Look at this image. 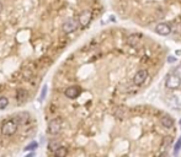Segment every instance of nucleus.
Returning <instances> with one entry per match:
<instances>
[{
  "mask_svg": "<svg viewBox=\"0 0 181 157\" xmlns=\"http://www.w3.org/2000/svg\"><path fill=\"white\" fill-rule=\"evenodd\" d=\"M60 147V144H59V141H57V140H52V141H49L48 142V150L51 151V152H54L57 149H59Z\"/></svg>",
  "mask_w": 181,
  "mask_h": 157,
  "instance_id": "nucleus-13",
  "label": "nucleus"
},
{
  "mask_svg": "<svg viewBox=\"0 0 181 157\" xmlns=\"http://www.w3.org/2000/svg\"><path fill=\"white\" fill-rule=\"evenodd\" d=\"M148 77V71L145 69H140L136 72V75L133 76V83L137 86H140V85H143L144 81L147 80Z\"/></svg>",
  "mask_w": 181,
  "mask_h": 157,
  "instance_id": "nucleus-6",
  "label": "nucleus"
},
{
  "mask_svg": "<svg viewBox=\"0 0 181 157\" xmlns=\"http://www.w3.org/2000/svg\"><path fill=\"white\" fill-rule=\"evenodd\" d=\"M17 128H19V124L16 123V120H13V119L5 120L1 125V134L4 136H13L17 131Z\"/></svg>",
  "mask_w": 181,
  "mask_h": 157,
  "instance_id": "nucleus-1",
  "label": "nucleus"
},
{
  "mask_svg": "<svg viewBox=\"0 0 181 157\" xmlns=\"http://www.w3.org/2000/svg\"><path fill=\"white\" fill-rule=\"evenodd\" d=\"M28 120H30V114L28 113L21 112L16 116V123L19 125H25L26 123H28Z\"/></svg>",
  "mask_w": 181,
  "mask_h": 157,
  "instance_id": "nucleus-9",
  "label": "nucleus"
},
{
  "mask_svg": "<svg viewBox=\"0 0 181 157\" xmlns=\"http://www.w3.org/2000/svg\"><path fill=\"white\" fill-rule=\"evenodd\" d=\"M9 104V100L6 97H0V109H5Z\"/></svg>",
  "mask_w": 181,
  "mask_h": 157,
  "instance_id": "nucleus-16",
  "label": "nucleus"
},
{
  "mask_svg": "<svg viewBox=\"0 0 181 157\" xmlns=\"http://www.w3.org/2000/svg\"><path fill=\"white\" fill-rule=\"evenodd\" d=\"M27 97H28V93H27L26 90H24V88L17 90V92H16V100H17L20 103L25 102V101L27 100Z\"/></svg>",
  "mask_w": 181,
  "mask_h": 157,
  "instance_id": "nucleus-11",
  "label": "nucleus"
},
{
  "mask_svg": "<svg viewBox=\"0 0 181 157\" xmlns=\"http://www.w3.org/2000/svg\"><path fill=\"white\" fill-rule=\"evenodd\" d=\"M62 130V120L60 119H52L51 122L48 123V127H47V133L51 134V135H57L60 133Z\"/></svg>",
  "mask_w": 181,
  "mask_h": 157,
  "instance_id": "nucleus-4",
  "label": "nucleus"
},
{
  "mask_svg": "<svg viewBox=\"0 0 181 157\" xmlns=\"http://www.w3.org/2000/svg\"><path fill=\"white\" fill-rule=\"evenodd\" d=\"M91 18H93L91 11H89V10H84V11L80 13V15H79V17H78L79 25L82 26V27H86L90 22H91Z\"/></svg>",
  "mask_w": 181,
  "mask_h": 157,
  "instance_id": "nucleus-5",
  "label": "nucleus"
},
{
  "mask_svg": "<svg viewBox=\"0 0 181 157\" xmlns=\"http://www.w3.org/2000/svg\"><path fill=\"white\" fill-rule=\"evenodd\" d=\"M179 124H180V128H181V119H180V122H179Z\"/></svg>",
  "mask_w": 181,
  "mask_h": 157,
  "instance_id": "nucleus-22",
  "label": "nucleus"
},
{
  "mask_svg": "<svg viewBox=\"0 0 181 157\" xmlns=\"http://www.w3.org/2000/svg\"><path fill=\"white\" fill-rule=\"evenodd\" d=\"M79 26H80V25H79V21H78L76 18L70 17V18L65 20L64 22H63V25H62V29H63V32H64V33L69 35V33H73L74 31H76Z\"/></svg>",
  "mask_w": 181,
  "mask_h": 157,
  "instance_id": "nucleus-2",
  "label": "nucleus"
},
{
  "mask_svg": "<svg viewBox=\"0 0 181 157\" xmlns=\"http://www.w3.org/2000/svg\"><path fill=\"white\" fill-rule=\"evenodd\" d=\"M180 149H181V136H180V139L176 141V144H175V146H174V153L177 155V152H179Z\"/></svg>",
  "mask_w": 181,
  "mask_h": 157,
  "instance_id": "nucleus-18",
  "label": "nucleus"
},
{
  "mask_svg": "<svg viewBox=\"0 0 181 157\" xmlns=\"http://www.w3.org/2000/svg\"><path fill=\"white\" fill-rule=\"evenodd\" d=\"M170 100H168L166 102H168V104L170 107H173L174 109H180V103H179V101H177V98H175V97H169Z\"/></svg>",
  "mask_w": 181,
  "mask_h": 157,
  "instance_id": "nucleus-12",
  "label": "nucleus"
},
{
  "mask_svg": "<svg viewBox=\"0 0 181 157\" xmlns=\"http://www.w3.org/2000/svg\"><path fill=\"white\" fill-rule=\"evenodd\" d=\"M160 123H162V125L166 129H171L174 127V119L171 117H169V116H164L162 119H160Z\"/></svg>",
  "mask_w": 181,
  "mask_h": 157,
  "instance_id": "nucleus-10",
  "label": "nucleus"
},
{
  "mask_svg": "<svg viewBox=\"0 0 181 157\" xmlns=\"http://www.w3.org/2000/svg\"><path fill=\"white\" fill-rule=\"evenodd\" d=\"M168 61H169V63H174V61H176V58H175V57H169V58H168Z\"/></svg>",
  "mask_w": 181,
  "mask_h": 157,
  "instance_id": "nucleus-20",
  "label": "nucleus"
},
{
  "mask_svg": "<svg viewBox=\"0 0 181 157\" xmlns=\"http://www.w3.org/2000/svg\"><path fill=\"white\" fill-rule=\"evenodd\" d=\"M1 11H3V4L0 3V13H1Z\"/></svg>",
  "mask_w": 181,
  "mask_h": 157,
  "instance_id": "nucleus-21",
  "label": "nucleus"
},
{
  "mask_svg": "<svg viewBox=\"0 0 181 157\" xmlns=\"http://www.w3.org/2000/svg\"><path fill=\"white\" fill-rule=\"evenodd\" d=\"M53 153H54L56 156H58V157H63V156H67L68 150H67V147H63V146H60V147H59V149H57Z\"/></svg>",
  "mask_w": 181,
  "mask_h": 157,
  "instance_id": "nucleus-14",
  "label": "nucleus"
},
{
  "mask_svg": "<svg viewBox=\"0 0 181 157\" xmlns=\"http://www.w3.org/2000/svg\"><path fill=\"white\" fill-rule=\"evenodd\" d=\"M46 92H47V86H45V87L42 88V92H41V100H45V97H46Z\"/></svg>",
  "mask_w": 181,
  "mask_h": 157,
  "instance_id": "nucleus-19",
  "label": "nucleus"
},
{
  "mask_svg": "<svg viewBox=\"0 0 181 157\" xmlns=\"http://www.w3.org/2000/svg\"><path fill=\"white\" fill-rule=\"evenodd\" d=\"M80 93H82V88H80L79 86H70L65 90L64 92V95L68 97V98H76Z\"/></svg>",
  "mask_w": 181,
  "mask_h": 157,
  "instance_id": "nucleus-7",
  "label": "nucleus"
},
{
  "mask_svg": "<svg viewBox=\"0 0 181 157\" xmlns=\"http://www.w3.org/2000/svg\"><path fill=\"white\" fill-rule=\"evenodd\" d=\"M155 31H157V33H159L160 36H168V35H170V32H171V28H170V26L168 24H159L155 27Z\"/></svg>",
  "mask_w": 181,
  "mask_h": 157,
  "instance_id": "nucleus-8",
  "label": "nucleus"
},
{
  "mask_svg": "<svg viewBox=\"0 0 181 157\" xmlns=\"http://www.w3.org/2000/svg\"><path fill=\"white\" fill-rule=\"evenodd\" d=\"M180 83H181V76H180V74H177V72H173V74H170L169 77L166 79L165 85L170 90H176V88H179Z\"/></svg>",
  "mask_w": 181,
  "mask_h": 157,
  "instance_id": "nucleus-3",
  "label": "nucleus"
},
{
  "mask_svg": "<svg viewBox=\"0 0 181 157\" xmlns=\"http://www.w3.org/2000/svg\"><path fill=\"white\" fill-rule=\"evenodd\" d=\"M36 147H38V144H37V142H31L30 145L26 146L25 150H26V151H32V150H35Z\"/></svg>",
  "mask_w": 181,
  "mask_h": 157,
  "instance_id": "nucleus-17",
  "label": "nucleus"
},
{
  "mask_svg": "<svg viewBox=\"0 0 181 157\" xmlns=\"http://www.w3.org/2000/svg\"><path fill=\"white\" fill-rule=\"evenodd\" d=\"M139 38H140L139 35H132V36L128 38V43L132 44V46H134V44H137L138 42H139Z\"/></svg>",
  "mask_w": 181,
  "mask_h": 157,
  "instance_id": "nucleus-15",
  "label": "nucleus"
}]
</instances>
